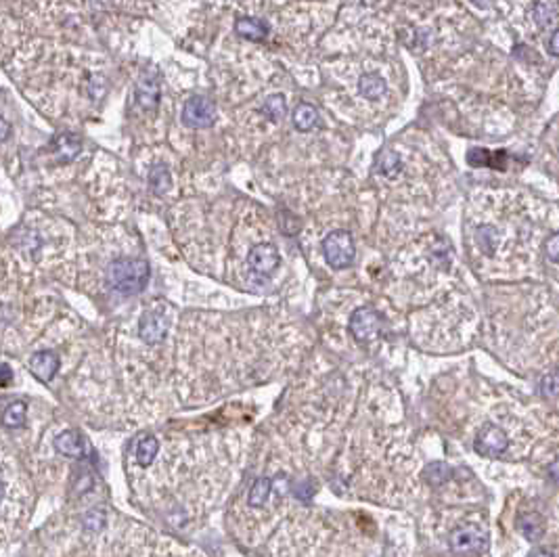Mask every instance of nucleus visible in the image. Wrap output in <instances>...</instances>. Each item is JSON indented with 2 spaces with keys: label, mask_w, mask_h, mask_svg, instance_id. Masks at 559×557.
<instances>
[{
  "label": "nucleus",
  "mask_w": 559,
  "mask_h": 557,
  "mask_svg": "<svg viewBox=\"0 0 559 557\" xmlns=\"http://www.w3.org/2000/svg\"><path fill=\"white\" fill-rule=\"evenodd\" d=\"M2 497H4V486L0 482V503H2Z\"/></svg>",
  "instance_id": "obj_33"
},
{
  "label": "nucleus",
  "mask_w": 559,
  "mask_h": 557,
  "mask_svg": "<svg viewBox=\"0 0 559 557\" xmlns=\"http://www.w3.org/2000/svg\"><path fill=\"white\" fill-rule=\"evenodd\" d=\"M247 264H250V268H252L256 275L268 277V275H272V272L279 268L281 254H279V250H277L272 243H258V245H254V248L250 250Z\"/></svg>",
  "instance_id": "obj_7"
},
{
  "label": "nucleus",
  "mask_w": 559,
  "mask_h": 557,
  "mask_svg": "<svg viewBox=\"0 0 559 557\" xmlns=\"http://www.w3.org/2000/svg\"><path fill=\"white\" fill-rule=\"evenodd\" d=\"M59 354L53 350H40L30 359V373L36 377L40 383H50L59 371Z\"/></svg>",
  "instance_id": "obj_10"
},
{
  "label": "nucleus",
  "mask_w": 559,
  "mask_h": 557,
  "mask_svg": "<svg viewBox=\"0 0 559 557\" xmlns=\"http://www.w3.org/2000/svg\"><path fill=\"white\" fill-rule=\"evenodd\" d=\"M216 117H218L216 103L208 97H191L188 101H185V107L181 113L183 124L186 128H195V130L214 126Z\"/></svg>",
  "instance_id": "obj_5"
},
{
  "label": "nucleus",
  "mask_w": 559,
  "mask_h": 557,
  "mask_svg": "<svg viewBox=\"0 0 559 557\" xmlns=\"http://www.w3.org/2000/svg\"><path fill=\"white\" fill-rule=\"evenodd\" d=\"M522 532L528 541H538L543 536V520L536 514H528L522 518Z\"/></svg>",
  "instance_id": "obj_24"
},
{
  "label": "nucleus",
  "mask_w": 559,
  "mask_h": 557,
  "mask_svg": "<svg viewBox=\"0 0 559 557\" xmlns=\"http://www.w3.org/2000/svg\"><path fill=\"white\" fill-rule=\"evenodd\" d=\"M385 88H388V86H385V80L377 74H365L361 75V80H358V92H361L365 99H369V101L381 99V97L385 95Z\"/></svg>",
  "instance_id": "obj_15"
},
{
  "label": "nucleus",
  "mask_w": 559,
  "mask_h": 557,
  "mask_svg": "<svg viewBox=\"0 0 559 557\" xmlns=\"http://www.w3.org/2000/svg\"><path fill=\"white\" fill-rule=\"evenodd\" d=\"M549 51H551V55H558L559 57V28L549 38Z\"/></svg>",
  "instance_id": "obj_30"
},
{
  "label": "nucleus",
  "mask_w": 559,
  "mask_h": 557,
  "mask_svg": "<svg viewBox=\"0 0 559 557\" xmlns=\"http://www.w3.org/2000/svg\"><path fill=\"white\" fill-rule=\"evenodd\" d=\"M172 185V174L168 170L166 164H155L149 172V189L155 195H164L168 193V189Z\"/></svg>",
  "instance_id": "obj_18"
},
{
  "label": "nucleus",
  "mask_w": 559,
  "mask_h": 557,
  "mask_svg": "<svg viewBox=\"0 0 559 557\" xmlns=\"http://www.w3.org/2000/svg\"><path fill=\"white\" fill-rule=\"evenodd\" d=\"M55 450L70 459H84L86 455V440L78 430H65L55 438Z\"/></svg>",
  "instance_id": "obj_11"
},
{
  "label": "nucleus",
  "mask_w": 559,
  "mask_h": 557,
  "mask_svg": "<svg viewBox=\"0 0 559 557\" xmlns=\"http://www.w3.org/2000/svg\"><path fill=\"white\" fill-rule=\"evenodd\" d=\"M134 99H137V105L143 110V112H153L159 103V80L155 72H143L139 82H137V88H134Z\"/></svg>",
  "instance_id": "obj_9"
},
{
  "label": "nucleus",
  "mask_w": 559,
  "mask_h": 557,
  "mask_svg": "<svg viewBox=\"0 0 559 557\" xmlns=\"http://www.w3.org/2000/svg\"><path fill=\"white\" fill-rule=\"evenodd\" d=\"M235 34L252 42H262L268 38L270 28L260 17H239L235 19Z\"/></svg>",
  "instance_id": "obj_12"
},
{
  "label": "nucleus",
  "mask_w": 559,
  "mask_h": 557,
  "mask_svg": "<svg viewBox=\"0 0 559 557\" xmlns=\"http://www.w3.org/2000/svg\"><path fill=\"white\" fill-rule=\"evenodd\" d=\"M555 19H558V6L555 4H549V2L534 4V21H536L538 28L547 30Z\"/></svg>",
  "instance_id": "obj_22"
},
{
  "label": "nucleus",
  "mask_w": 559,
  "mask_h": 557,
  "mask_svg": "<svg viewBox=\"0 0 559 557\" xmlns=\"http://www.w3.org/2000/svg\"><path fill=\"white\" fill-rule=\"evenodd\" d=\"M490 539L484 528L469 524L463 528H457L450 539H448V547L452 551V556L457 557H478L488 551Z\"/></svg>",
  "instance_id": "obj_2"
},
{
  "label": "nucleus",
  "mask_w": 559,
  "mask_h": 557,
  "mask_svg": "<svg viewBox=\"0 0 559 557\" xmlns=\"http://www.w3.org/2000/svg\"><path fill=\"white\" fill-rule=\"evenodd\" d=\"M55 147H57V153L61 155V161H72L82 149V141L75 134L65 132L55 141Z\"/></svg>",
  "instance_id": "obj_20"
},
{
  "label": "nucleus",
  "mask_w": 559,
  "mask_h": 557,
  "mask_svg": "<svg viewBox=\"0 0 559 557\" xmlns=\"http://www.w3.org/2000/svg\"><path fill=\"white\" fill-rule=\"evenodd\" d=\"M543 250H545L547 260L559 262V233H553V235H549V237L545 239Z\"/></svg>",
  "instance_id": "obj_27"
},
{
  "label": "nucleus",
  "mask_w": 559,
  "mask_h": 557,
  "mask_svg": "<svg viewBox=\"0 0 559 557\" xmlns=\"http://www.w3.org/2000/svg\"><path fill=\"white\" fill-rule=\"evenodd\" d=\"M375 170L388 179H396L403 170V159L396 151L390 149H381L375 157Z\"/></svg>",
  "instance_id": "obj_13"
},
{
  "label": "nucleus",
  "mask_w": 559,
  "mask_h": 557,
  "mask_svg": "<svg viewBox=\"0 0 559 557\" xmlns=\"http://www.w3.org/2000/svg\"><path fill=\"white\" fill-rule=\"evenodd\" d=\"M157 452H159V442H157V438L151 436V434L143 436V438L137 442V452H134L137 463H139L141 467H149L151 463L155 461Z\"/></svg>",
  "instance_id": "obj_17"
},
{
  "label": "nucleus",
  "mask_w": 559,
  "mask_h": 557,
  "mask_svg": "<svg viewBox=\"0 0 559 557\" xmlns=\"http://www.w3.org/2000/svg\"><path fill=\"white\" fill-rule=\"evenodd\" d=\"M168 329H170V321L159 310H145L139 321V337L149 346L161 344L168 335Z\"/></svg>",
  "instance_id": "obj_6"
},
{
  "label": "nucleus",
  "mask_w": 559,
  "mask_h": 557,
  "mask_svg": "<svg viewBox=\"0 0 559 557\" xmlns=\"http://www.w3.org/2000/svg\"><path fill=\"white\" fill-rule=\"evenodd\" d=\"M541 396L547 398V400H555L559 398V369L555 371L547 373L543 379H541Z\"/></svg>",
  "instance_id": "obj_23"
},
{
  "label": "nucleus",
  "mask_w": 559,
  "mask_h": 557,
  "mask_svg": "<svg viewBox=\"0 0 559 557\" xmlns=\"http://www.w3.org/2000/svg\"><path fill=\"white\" fill-rule=\"evenodd\" d=\"M350 334L356 341L361 344H369V341H375L379 335H381V329H383V317L379 310H375L373 306H361L356 308L352 314H350Z\"/></svg>",
  "instance_id": "obj_4"
},
{
  "label": "nucleus",
  "mask_w": 559,
  "mask_h": 557,
  "mask_svg": "<svg viewBox=\"0 0 559 557\" xmlns=\"http://www.w3.org/2000/svg\"><path fill=\"white\" fill-rule=\"evenodd\" d=\"M26 419H28V405L23 400H13L0 415V423L9 430L23 428Z\"/></svg>",
  "instance_id": "obj_14"
},
{
  "label": "nucleus",
  "mask_w": 559,
  "mask_h": 557,
  "mask_svg": "<svg viewBox=\"0 0 559 557\" xmlns=\"http://www.w3.org/2000/svg\"><path fill=\"white\" fill-rule=\"evenodd\" d=\"M11 383H13V369L6 363H2L0 365V388H9Z\"/></svg>",
  "instance_id": "obj_28"
},
{
  "label": "nucleus",
  "mask_w": 559,
  "mask_h": 557,
  "mask_svg": "<svg viewBox=\"0 0 559 557\" xmlns=\"http://www.w3.org/2000/svg\"><path fill=\"white\" fill-rule=\"evenodd\" d=\"M476 452L482 457H499L507 450L509 440L505 430H501L499 425H486L478 432L476 436Z\"/></svg>",
  "instance_id": "obj_8"
},
{
  "label": "nucleus",
  "mask_w": 559,
  "mask_h": 557,
  "mask_svg": "<svg viewBox=\"0 0 559 557\" xmlns=\"http://www.w3.org/2000/svg\"><path fill=\"white\" fill-rule=\"evenodd\" d=\"M103 526H105V514L103 511L92 509L84 516V528L88 532H99V530H103Z\"/></svg>",
  "instance_id": "obj_26"
},
{
  "label": "nucleus",
  "mask_w": 559,
  "mask_h": 557,
  "mask_svg": "<svg viewBox=\"0 0 559 557\" xmlns=\"http://www.w3.org/2000/svg\"><path fill=\"white\" fill-rule=\"evenodd\" d=\"M260 112L264 113L268 120H272V122H281V120L285 117V113H287V101H285V95L277 92V95L266 97L264 103H262Z\"/></svg>",
  "instance_id": "obj_19"
},
{
  "label": "nucleus",
  "mask_w": 559,
  "mask_h": 557,
  "mask_svg": "<svg viewBox=\"0 0 559 557\" xmlns=\"http://www.w3.org/2000/svg\"><path fill=\"white\" fill-rule=\"evenodd\" d=\"M448 478H450V467H448L447 463H432L425 470V480L430 484H434V486L444 484Z\"/></svg>",
  "instance_id": "obj_25"
},
{
  "label": "nucleus",
  "mask_w": 559,
  "mask_h": 557,
  "mask_svg": "<svg viewBox=\"0 0 559 557\" xmlns=\"http://www.w3.org/2000/svg\"><path fill=\"white\" fill-rule=\"evenodd\" d=\"M105 277H107V285L113 292H117L122 296H134V294H141L147 287L151 266L149 262L143 260V258L124 256V258H115L113 262H110Z\"/></svg>",
  "instance_id": "obj_1"
},
{
  "label": "nucleus",
  "mask_w": 559,
  "mask_h": 557,
  "mask_svg": "<svg viewBox=\"0 0 559 557\" xmlns=\"http://www.w3.org/2000/svg\"><path fill=\"white\" fill-rule=\"evenodd\" d=\"M530 557H553L549 551H545V549H536V551H532L530 553Z\"/></svg>",
  "instance_id": "obj_32"
},
{
  "label": "nucleus",
  "mask_w": 559,
  "mask_h": 557,
  "mask_svg": "<svg viewBox=\"0 0 559 557\" xmlns=\"http://www.w3.org/2000/svg\"><path fill=\"white\" fill-rule=\"evenodd\" d=\"M270 490H272V480L270 478H258L256 482L252 484V490H250V507H264L268 497H270Z\"/></svg>",
  "instance_id": "obj_21"
},
{
  "label": "nucleus",
  "mask_w": 559,
  "mask_h": 557,
  "mask_svg": "<svg viewBox=\"0 0 559 557\" xmlns=\"http://www.w3.org/2000/svg\"><path fill=\"white\" fill-rule=\"evenodd\" d=\"M292 120H294L296 130H299V132H308V130H312V128L316 126V122H319V112H316V107L310 105V103H299L298 107L294 110Z\"/></svg>",
  "instance_id": "obj_16"
},
{
  "label": "nucleus",
  "mask_w": 559,
  "mask_h": 557,
  "mask_svg": "<svg viewBox=\"0 0 559 557\" xmlns=\"http://www.w3.org/2000/svg\"><path fill=\"white\" fill-rule=\"evenodd\" d=\"M11 132H13V126H11V122H9L6 117H2V115H0V143L9 141V139H11Z\"/></svg>",
  "instance_id": "obj_29"
},
{
  "label": "nucleus",
  "mask_w": 559,
  "mask_h": 557,
  "mask_svg": "<svg viewBox=\"0 0 559 557\" xmlns=\"http://www.w3.org/2000/svg\"><path fill=\"white\" fill-rule=\"evenodd\" d=\"M549 476L555 484H559V459H555L551 465H549Z\"/></svg>",
  "instance_id": "obj_31"
},
{
  "label": "nucleus",
  "mask_w": 559,
  "mask_h": 557,
  "mask_svg": "<svg viewBox=\"0 0 559 557\" xmlns=\"http://www.w3.org/2000/svg\"><path fill=\"white\" fill-rule=\"evenodd\" d=\"M323 256L327 264L336 270L348 268L356 258V245H354L352 235L344 228L331 230L323 239Z\"/></svg>",
  "instance_id": "obj_3"
}]
</instances>
